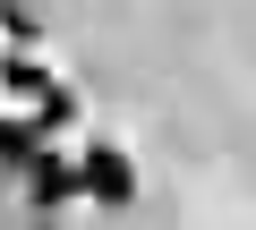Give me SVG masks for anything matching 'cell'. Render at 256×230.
Segmentation results:
<instances>
[{
    "instance_id": "1",
    "label": "cell",
    "mask_w": 256,
    "mask_h": 230,
    "mask_svg": "<svg viewBox=\"0 0 256 230\" xmlns=\"http://www.w3.org/2000/svg\"><path fill=\"white\" fill-rule=\"evenodd\" d=\"M77 171H86V196L94 205H128V196H137V171H128V154H111V145H94Z\"/></svg>"
},
{
    "instance_id": "2",
    "label": "cell",
    "mask_w": 256,
    "mask_h": 230,
    "mask_svg": "<svg viewBox=\"0 0 256 230\" xmlns=\"http://www.w3.org/2000/svg\"><path fill=\"white\" fill-rule=\"evenodd\" d=\"M26 196L52 213V205H68V196H86V171L60 162V154H34V162H26Z\"/></svg>"
},
{
    "instance_id": "3",
    "label": "cell",
    "mask_w": 256,
    "mask_h": 230,
    "mask_svg": "<svg viewBox=\"0 0 256 230\" xmlns=\"http://www.w3.org/2000/svg\"><path fill=\"white\" fill-rule=\"evenodd\" d=\"M34 111H26V120H0V162H34Z\"/></svg>"
},
{
    "instance_id": "4",
    "label": "cell",
    "mask_w": 256,
    "mask_h": 230,
    "mask_svg": "<svg viewBox=\"0 0 256 230\" xmlns=\"http://www.w3.org/2000/svg\"><path fill=\"white\" fill-rule=\"evenodd\" d=\"M0 77H9V94H26V102H52V94H60V85H52V77H43L34 60H9Z\"/></svg>"
},
{
    "instance_id": "5",
    "label": "cell",
    "mask_w": 256,
    "mask_h": 230,
    "mask_svg": "<svg viewBox=\"0 0 256 230\" xmlns=\"http://www.w3.org/2000/svg\"><path fill=\"white\" fill-rule=\"evenodd\" d=\"M68 120H77V94H68V85H60V94H52V102H43V111H34V128H68Z\"/></svg>"
},
{
    "instance_id": "6",
    "label": "cell",
    "mask_w": 256,
    "mask_h": 230,
    "mask_svg": "<svg viewBox=\"0 0 256 230\" xmlns=\"http://www.w3.org/2000/svg\"><path fill=\"white\" fill-rule=\"evenodd\" d=\"M0 68H9V60H0Z\"/></svg>"
}]
</instances>
